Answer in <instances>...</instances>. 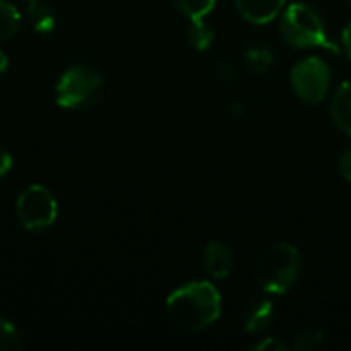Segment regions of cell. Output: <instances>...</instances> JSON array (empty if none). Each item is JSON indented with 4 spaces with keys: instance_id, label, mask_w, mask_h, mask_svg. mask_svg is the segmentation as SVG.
Here are the masks:
<instances>
[{
    "instance_id": "1",
    "label": "cell",
    "mask_w": 351,
    "mask_h": 351,
    "mask_svg": "<svg viewBox=\"0 0 351 351\" xmlns=\"http://www.w3.org/2000/svg\"><path fill=\"white\" fill-rule=\"evenodd\" d=\"M169 323L185 333L212 327L222 315V296L212 282H189L169 294L165 302Z\"/></svg>"
},
{
    "instance_id": "2",
    "label": "cell",
    "mask_w": 351,
    "mask_h": 351,
    "mask_svg": "<svg viewBox=\"0 0 351 351\" xmlns=\"http://www.w3.org/2000/svg\"><path fill=\"white\" fill-rule=\"evenodd\" d=\"M280 35L294 49H327L333 53L339 51L327 33L323 14L306 2H294L282 10Z\"/></svg>"
},
{
    "instance_id": "3",
    "label": "cell",
    "mask_w": 351,
    "mask_h": 351,
    "mask_svg": "<svg viewBox=\"0 0 351 351\" xmlns=\"http://www.w3.org/2000/svg\"><path fill=\"white\" fill-rule=\"evenodd\" d=\"M302 274V255L292 243H274L263 249L255 261L259 286L274 296L290 292Z\"/></svg>"
},
{
    "instance_id": "4",
    "label": "cell",
    "mask_w": 351,
    "mask_h": 351,
    "mask_svg": "<svg viewBox=\"0 0 351 351\" xmlns=\"http://www.w3.org/2000/svg\"><path fill=\"white\" fill-rule=\"evenodd\" d=\"M103 88H105L103 76L95 68L86 64H78L68 68L60 76V80L53 86V99L56 105L62 109L80 111L97 105L103 95Z\"/></svg>"
},
{
    "instance_id": "5",
    "label": "cell",
    "mask_w": 351,
    "mask_h": 351,
    "mask_svg": "<svg viewBox=\"0 0 351 351\" xmlns=\"http://www.w3.org/2000/svg\"><path fill=\"white\" fill-rule=\"evenodd\" d=\"M290 86L294 95L308 103H323L331 88V68L319 56H308L298 60L290 70Z\"/></svg>"
},
{
    "instance_id": "6",
    "label": "cell",
    "mask_w": 351,
    "mask_h": 351,
    "mask_svg": "<svg viewBox=\"0 0 351 351\" xmlns=\"http://www.w3.org/2000/svg\"><path fill=\"white\" fill-rule=\"evenodd\" d=\"M16 218L23 228L39 232L49 228L58 218V202L43 185H29L16 197Z\"/></svg>"
},
{
    "instance_id": "7",
    "label": "cell",
    "mask_w": 351,
    "mask_h": 351,
    "mask_svg": "<svg viewBox=\"0 0 351 351\" xmlns=\"http://www.w3.org/2000/svg\"><path fill=\"white\" fill-rule=\"evenodd\" d=\"M202 265L206 274L214 280H224L232 274L234 267V253L222 241H210L202 253Z\"/></svg>"
},
{
    "instance_id": "8",
    "label": "cell",
    "mask_w": 351,
    "mask_h": 351,
    "mask_svg": "<svg viewBox=\"0 0 351 351\" xmlns=\"http://www.w3.org/2000/svg\"><path fill=\"white\" fill-rule=\"evenodd\" d=\"M239 14L253 25H267L278 19L286 6V0H234Z\"/></svg>"
},
{
    "instance_id": "9",
    "label": "cell",
    "mask_w": 351,
    "mask_h": 351,
    "mask_svg": "<svg viewBox=\"0 0 351 351\" xmlns=\"http://www.w3.org/2000/svg\"><path fill=\"white\" fill-rule=\"evenodd\" d=\"M274 315H276V308H274V302L267 300V298H259V300H253L247 308H245V315H243V329L251 335H259V333H265L271 323H274Z\"/></svg>"
},
{
    "instance_id": "10",
    "label": "cell",
    "mask_w": 351,
    "mask_h": 351,
    "mask_svg": "<svg viewBox=\"0 0 351 351\" xmlns=\"http://www.w3.org/2000/svg\"><path fill=\"white\" fill-rule=\"evenodd\" d=\"M331 119L346 134L351 136V82H341L331 97Z\"/></svg>"
},
{
    "instance_id": "11",
    "label": "cell",
    "mask_w": 351,
    "mask_h": 351,
    "mask_svg": "<svg viewBox=\"0 0 351 351\" xmlns=\"http://www.w3.org/2000/svg\"><path fill=\"white\" fill-rule=\"evenodd\" d=\"M27 16L31 21V27L37 33H49L56 25V12H53L51 4H47L43 0H29Z\"/></svg>"
},
{
    "instance_id": "12",
    "label": "cell",
    "mask_w": 351,
    "mask_h": 351,
    "mask_svg": "<svg viewBox=\"0 0 351 351\" xmlns=\"http://www.w3.org/2000/svg\"><path fill=\"white\" fill-rule=\"evenodd\" d=\"M185 37H187V43L195 49V51H206L212 47L214 43V29L204 21V19H195L189 23L187 31H185Z\"/></svg>"
},
{
    "instance_id": "13",
    "label": "cell",
    "mask_w": 351,
    "mask_h": 351,
    "mask_svg": "<svg viewBox=\"0 0 351 351\" xmlns=\"http://www.w3.org/2000/svg\"><path fill=\"white\" fill-rule=\"evenodd\" d=\"M245 62L255 74H267L274 68V51L263 43L249 45L245 49Z\"/></svg>"
},
{
    "instance_id": "14",
    "label": "cell",
    "mask_w": 351,
    "mask_h": 351,
    "mask_svg": "<svg viewBox=\"0 0 351 351\" xmlns=\"http://www.w3.org/2000/svg\"><path fill=\"white\" fill-rule=\"evenodd\" d=\"M19 29H21V14H19V10L10 2L0 0V41L10 39Z\"/></svg>"
},
{
    "instance_id": "15",
    "label": "cell",
    "mask_w": 351,
    "mask_h": 351,
    "mask_svg": "<svg viewBox=\"0 0 351 351\" xmlns=\"http://www.w3.org/2000/svg\"><path fill=\"white\" fill-rule=\"evenodd\" d=\"M216 2H218V0H173L175 8H177L183 16H187L189 21L206 19V16L214 10Z\"/></svg>"
},
{
    "instance_id": "16",
    "label": "cell",
    "mask_w": 351,
    "mask_h": 351,
    "mask_svg": "<svg viewBox=\"0 0 351 351\" xmlns=\"http://www.w3.org/2000/svg\"><path fill=\"white\" fill-rule=\"evenodd\" d=\"M323 346H325V333L317 331V329H306V331H300V333L294 335V339L290 343V350L315 351L321 350Z\"/></svg>"
},
{
    "instance_id": "17",
    "label": "cell",
    "mask_w": 351,
    "mask_h": 351,
    "mask_svg": "<svg viewBox=\"0 0 351 351\" xmlns=\"http://www.w3.org/2000/svg\"><path fill=\"white\" fill-rule=\"evenodd\" d=\"M21 350V337L16 327L6 321L0 319V351H16Z\"/></svg>"
},
{
    "instance_id": "18",
    "label": "cell",
    "mask_w": 351,
    "mask_h": 351,
    "mask_svg": "<svg viewBox=\"0 0 351 351\" xmlns=\"http://www.w3.org/2000/svg\"><path fill=\"white\" fill-rule=\"evenodd\" d=\"M216 70H218V78L224 82V84H232L237 78H239V68L234 64V60L230 58H222L216 62Z\"/></svg>"
},
{
    "instance_id": "19",
    "label": "cell",
    "mask_w": 351,
    "mask_h": 351,
    "mask_svg": "<svg viewBox=\"0 0 351 351\" xmlns=\"http://www.w3.org/2000/svg\"><path fill=\"white\" fill-rule=\"evenodd\" d=\"M251 350L253 351H288L290 350V343H286V341H282V339H278V337H263V339H259L257 343H253L251 346Z\"/></svg>"
},
{
    "instance_id": "20",
    "label": "cell",
    "mask_w": 351,
    "mask_h": 351,
    "mask_svg": "<svg viewBox=\"0 0 351 351\" xmlns=\"http://www.w3.org/2000/svg\"><path fill=\"white\" fill-rule=\"evenodd\" d=\"M337 169H339V175H341L348 183H351V144L339 154Z\"/></svg>"
},
{
    "instance_id": "21",
    "label": "cell",
    "mask_w": 351,
    "mask_h": 351,
    "mask_svg": "<svg viewBox=\"0 0 351 351\" xmlns=\"http://www.w3.org/2000/svg\"><path fill=\"white\" fill-rule=\"evenodd\" d=\"M10 169H12V156L4 146H0V177L8 175Z\"/></svg>"
},
{
    "instance_id": "22",
    "label": "cell",
    "mask_w": 351,
    "mask_h": 351,
    "mask_svg": "<svg viewBox=\"0 0 351 351\" xmlns=\"http://www.w3.org/2000/svg\"><path fill=\"white\" fill-rule=\"evenodd\" d=\"M341 45H343V51H346V56L350 58L351 62V21L346 25V29L341 33Z\"/></svg>"
},
{
    "instance_id": "23",
    "label": "cell",
    "mask_w": 351,
    "mask_h": 351,
    "mask_svg": "<svg viewBox=\"0 0 351 351\" xmlns=\"http://www.w3.org/2000/svg\"><path fill=\"white\" fill-rule=\"evenodd\" d=\"M6 68H8V58H6V53L0 49V74H2Z\"/></svg>"
},
{
    "instance_id": "24",
    "label": "cell",
    "mask_w": 351,
    "mask_h": 351,
    "mask_svg": "<svg viewBox=\"0 0 351 351\" xmlns=\"http://www.w3.org/2000/svg\"><path fill=\"white\" fill-rule=\"evenodd\" d=\"M350 2H351V0H350Z\"/></svg>"
}]
</instances>
